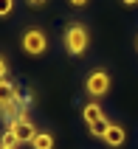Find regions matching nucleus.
Segmentation results:
<instances>
[{"label":"nucleus","mask_w":138,"mask_h":149,"mask_svg":"<svg viewBox=\"0 0 138 149\" xmlns=\"http://www.w3.org/2000/svg\"><path fill=\"white\" fill-rule=\"evenodd\" d=\"M8 132L17 138V143H31L34 135L40 132V130H37L31 121H20V118H17V121H11V124H8Z\"/></svg>","instance_id":"20e7f679"},{"label":"nucleus","mask_w":138,"mask_h":149,"mask_svg":"<svg viewBox=\"0 0 138 149\" xmlns=\"http://www.w3.org/2000/svg\"><path fill=\"white\" fill-rule=\"evenodd\" d=\"M110 124H113V121H107V118H104V121H99V124H93V127H90V135H93V138H104V132H107V127H110Z\"/></svg>","instance_id":"9d476101"},{"label":"nucleus","mask_w":138,"mask_h":149,"mask_svg":"<svg viewBox=\"0 0 138 149\" xmlns=\"http://www.w3.org/2000/svg\"><path fill=\"white\" fill-rule=\"evenodd\" d=\"M17 146H20V143H17V138L8 132V130L0 135V149H17Z\"/></svg>","instance_id":"1a4fd4ad"},{"label":"nucleus","mask_w":138,"mask_h":149,"mask_svg":"<svg viewBox=\"0 0 138 149\" xmlns=\"http://www.w3.org/2000/svg\"><path fill=\"white\" fill-rule=\"evenodd\" d=\"M85 90H88V96H93V99H102V96L110 90V76H107L104 70H93V73L85 79Z\"/></svg>","instance_id":"7ed1b4c3"},{"label":"nucleus","mask_w":138,"mask_h":149,"mask_svg":"<svg viewBox=\"0 0 138 149\" xmlns=\"http://www.w3.org/2000/svg\"><path fill=\"white\" fill-rule=\"evenodd\" d=\"M28 3H31V6H45L48 0H28Z\"/></svg>","instance_id":"ddd939ff"},{"label":"nucleus","mask_w":138,"mask_h":149,"mask_svg":"<svg viewBox=\"0 0 138 149\" xmlns=\"http://www.w3.org/2000/svg\"><path fill=\"white\" fill-rule=\"evenodd\" d=\"M82 118H85V124L93 127L99 124V121H104V113H102V104H85V110H82Z\"/></svg>","instance_id":"0eeeda50"},{"label":"nucleus","mask_w":138,"mask_h":149,"mask_svg":"<svg viewBox=\"0 0 138 149\" xmlns=\"http://www.w3.org/2000/svg\"><path fill=\"white\" fill-rule=\"evenodd\" d=\"M23 51L25 54H31V56H40L48 51V37L40 31V28H28L23 34Z\"/></svg>","instance_id":"f03ea898"},{"label":"nucleus","mask_w":138,"mask_h":149,"mask_svg":"<svg viewBox=\"0 0 138 149\" xmlns=\"http://www.w3.org/2000/svg\"><path fill=\"white\" fill-rule=\"evenodd\" d=\"M0 79H8V62H6V56H0Z\"/></svg>","instance_id":"f8f14e48"},{"label":"nucleus","mask_w":138,"mask_h":149,"mask_svg":"<svg viewBox=\"0 0 138 149\" xmlns=\"http://www.w3.org/2000/svg\"><path fill=\"white\" fill-rule=\"evenodd\" d=\"M20 87L14 82H8V79H0V107L3 104H11V101H20Z\"/></svg>","instance_id":"423d86ee"},{"label":"nucleus","mask_w":138,"mask_h":149,"mask_svg":"<svg viewBox=\"0 0 138 149\" xmlns=\"http://www.w3.org/2000/svg\"><path fill=\"white\" fill-rule=\"evenodd\" d=\"M102 141H104L110 149H118V146H124V141H127V132H124V127H121V124H110Z\"/></svg>","instance_id":"39448f33"},{"label":"nucleus","mask_w":138,"mask_h":149,"mask_svg":"<svg viewBox=\"0 0 138 149\" xmlns=\"http://www.w3.org/2000/svg\"><path fill=\"white\" fill-rule=\"evenodd\" d=\"M121 3H124V6H135L138 0H121Z\"/></svg>","instance_id":"2eb2a0df"},{"label":"nucleus","mask_w":138,"mask_h":149,"mask_svg":"<svg viewBox=\"0 0 138 149\" xmlns=\"http://www.w3.org/2000/svg\"><path fill=\"white\" fill-rule=\"evenodd\" d=\"M88 42H90V37H88V28H85V25L71 23L65 28V51L71 56H82V54L88 51Z\"/></svg>","instance_id":"f257e3e1"},{"label":"nucleus","mask_w":138,"mask_h":149,"mask_svg":"<svg viewBox=\"0 0 138 149\" xmlns=\"http://www.w3.org/2000/svg\"><path fill=\"white\" fill-rule=\"evenodd\" d=\"M14 11V0H0V17H8Z\"/></svg>","instance_id":"9b49d317"},{"label":"nucleus","mask_w":138,"mask_h":149,"mask_svg":"<svg viewBox=\"0 0 138 149\" xmlns=\"http://www.w3.org/2000/svg\"><path fill=\"white\" fill-rule=\"evenodd\" d=\"M68 3H71V6H85L88 0H68Z\"/></svg>","instance_id":"4468645a"},{"label":"nucleus","mask_w":138,"mask_h":149,"mask_svg":"<svg viewBox=\"0 0 138 149\" xmlns=\"http://www.w3.org/2000/svg\"><path fill=\"white\" fill-rule=\"evenodd\" d=\"M31 149H54V135L51 132H37L31 141Z\"/></svg>","instance_id":"6e6552de"}]
</instances>
